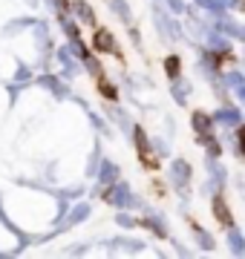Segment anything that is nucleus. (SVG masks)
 Returning <instances> with one entry per match:
<instances>
[{
	"instance_id": "cd10ccee",
	"label": "nucleus",
	"mask_w": 245,
	"mask_h": 259,
	"mask_svg": "<svg viewBox=\"0 0 245 259\" xmlns=\"http://www.w3.org/2000/svg\"><path fill=\"white\" fill-rule=\"evenodd\" d=\"M118 225H121V228H133V225H136V219H130L127 213H121V216H118Z\"/></svg>"
},
{
	"instance_id": "6ab92c4d",
	"label": "nucleus",
	"mask_w": 245,
	"mask_h": 259,
	"mask_svg": "<svg viewBox=\"0 0 245 259\" xmlns=\"http://www.w3.org/2000/svg\"><path fill=\"white\" fill-rule=\"evenodd\" d=\"M144 225H147L150 231H156L159 236H168V228H165V222H161L159 216H153V219H144Z\"/></svg>"
},
{
	"instance_id": "393cba45",
	"label": "nucleus",
	"mask_w": 245,
	"mask_h": 259,
	"mask_svg": "<svg viewBox=\"0 0 245 259\" xmlns=\"http://www.w3.org/2000/svg\"><path fill=\"white\" fill-rule=\"evenodd\" d=\"M58 58H61V64L66 69H72V55H69V49H58Z\"/></svg>"
},
{
	"instance_id": "f8f14e48",
	"label": "nucleus",
	"mask_w": 245,
	"mask_h": 259,
	"mask_svg": "<svg viewBox=\"0 0 245 259\" xmlns=\"http://www.w3.org/2000/svg\"><path fill=\"white\" fill-rule=\"evenodd\" d=\"M38 83H44L47 90H52V93H55L58 98H64V95H66V87H64L61 81H58V78H52V75H44V78H40Z\"/></svg>"
},
{
	"instance_id": "2eb2a0df",
	"label": "nucleus",
	"mask_w": 245,
	"mask_h": 259,
	"mask_svg": "<svg viewBox=\"0 0 245 259\" xmlns=\"http://www.w3.org/2000/svg\"><path fill=\"white\" fill-rule=\"evenodd\" d=\"M110 9H113L121 20L130 18V6H127V0H110Z\"/></svg>"
},
{
	"instance_id": "6e6552de",
	"label": "nucleus",
	"mask_w": 245,
	"mask_h": 259,
	"mask_svg": "<svg viewBox=\"0 0 245 259\" xmlns=\"http://www.w3.org/2000/svg\"><path fill=\"white\" fill-rule=\"evenodd\" d=\"M133 141H136V150H139V156L147 158V153H150V141H147V136H144L142 127L133 130Z\"/></svg>"
},
{
	"instance_id": "f257e3e1",
	"label": "nucleus",
	"mask_w": 245,
	"mask_h": 259,
	"mask_svg": "<svg viewBox=\"0 0 245 259\" xmlns=\"http://www.w3.org/2000/svg\"><path fill=\"white\" fill-rule=\"evenodd\" d=\"M153 18H156V26H159V32H161L165 37H173V40H176V37H182L179 23H176V20H170L161 9H156V15H153Z\"/></svg>"
},
{
	"instance_id": "f03ea898",
	"label": "nucleus",
	"mask_w": 245,
	"mask_h": 259,
	"mask_svg": "<svg viewBox=\"0 0 245 259\" xmlns=\"http://www.w3.org/2000/svg\"><path fill=\"white\" fill-rule=\"evenodd\" d=\"M110 202L118 204V207H127V204H139V199H133V196H130V187L118 182V185L110 190Z\"/></svg>"
},
{
	"instance_id": "a878e982",
	"label": "nucleus",
	"mask_w": 245,
	"mask_h": 259,
	"mask_svg": "<svg viewBox=\"0 0 245 259\" xmlns=\"http://www.w3.org/2000/svg\"><path fill=\"white\" fill-rule=\"evenodd\" d=\"M64 32L69 35V40H78V26H75V23H69V20H64Z\"/></svg>"
},
{
	"instance_id": "c756f323",
	"label": "nucleus",
	"mask_w": 245,
	"mask_h": 259,
	"mask_svg": "<svg viewBox=\"0 0 245 259\" xmlns=\"http://www.w3.org/2000/svg\"><path fill=\"white\" fill-rule=\"evenodd\" d=\"M168 3H170L173 12H185V3H182V0H168Z\"/></svg>"
},
{
	"instance_id": "423d86ee",
	"label": "nucleus",
	"mask_w": 245,
	"mask_h": 259,
	"mask_svg": "<svg viewBox=\"0 0 245 259\" xmlns=\"http://www.w3.org/2000/svg\"><path fill=\"white\" fill-rule=\"evenodd\" d=\"M98 179H101V185H115V179H118V167L113 161H104L101 170H98Z\"/></svg>"
},
{
	"instance_id": "412c9836",
	"label": "nucleus",
	"mask_w": 245,
	"mask_h": 259,
	"mask_svg": "<svg viewBox=\"0 0 245 259\" xmlns=\"http://www.w3.org/2000/svg\"><path fill=\"white\" fill-rule=\"evenodd\" d=\"M81 61L87 64V69H90L93 75H101V66H98V61H95V58L90 55V52H84V55H81Z\"/></svg>"
},
{
	"instance_id": "2f4dec72",
	"label": "nucleus",
	"mask_w": 245,
	"mask_h": 259,
	"mask_svg": "<svg viewBox=\"0 0 245 259\" xmlns=\"http://www.w3.org/2000/svg\"><path fill=\"white\" fill-rule=\"evenodd\" d=\"M239 153H242V156H245V127L239 130Z\"/></svg>"
},
{
	"instance_id": "9b49d317",
	"label": "nucleus",
	"mask_w": 245,
	"mask_h": 259,
	"mask_svg": "<svg viewBox=\"0 0 245 259\" xmlns=\"http://www.w3.org/2000/svg\"><path fill=\"white\" fill-rule=\"evenodd\" d=\"M72 12H75V15H78L81 20H84L87 26H93V23H95V15H93V9H90L87 3H81V0H78V3H72Z\"/></svg>"
},
{
	"instance_id": "b1692460",
	"label": "nucleus",
	"mask_w": 245,
	"mask_h": 259,
	"mask_svg": "<svg viewBox=\"0 0 245 259\" xmlns=\"http://www.w3.org/2000/svg\"><path fill=\"white\" fill-rule=\"evenodd\" d=\"M211 47H214V52H228V40H222V37H211Z\"/></svg>"
},
{
	"instance_id": "a211bd4d",
	"label": "nucleus",
	"mask_w": 245,
	"mask_h": 259,
	"mask_svg": "<svg viewBox=\"0 0 245 259\" xmlns=\"http://www.w3.org/2000/svg\"><path fill=\"white\" fill-rule=\"evenodd\" d=\"M199 141H202V144L208 147V153H211V156H217L219 150H222V147H219V141H217V139H211V133H205V136H199Z\"/></svg>"
},
{
	"instance_id": "7ed1b4c3",
	"label": "nucleus",
	"mask_w": 245,
	"mask_h": 259,
	"mask_svg": "<svg viewBox=\"0 0 245 259\" xmlns=\"http://www.w3.org/2000/svg\"><path fill=\"white\" fill-rule=\"evenodd\" d=\"M170 179H173V185L176 187H185L190 179V164L188 161H182V158H176L173 161V167H170Z\"/></svg>"
},
{
	"instance_id": "20e7f679",
	"label": "nucleus",
	"mask_w": 245,
	"mask_h": 259,
	"mask_svg": "<svg viewBox=\"0 0 245 259\" xmlns=\"http://www.w3.org/2000/svg\"><path fill=\"white\" fill-rule=\"evenodd\" d=\"M93 44H95V49H98V52H115V55H118V47H115V37L110 35L107 29H98V32H95Z\"/></svg>"
},
{
	"instance_id": "39448f33",
	"label": "nucleus",
	"mask_w": 245,
	"mask_h": 259,
	"mask_svg": "<svg viewBox=\"0 0 245 259\" xmlns=\"http://www.w3.org/2000/svg\"><path fill=\"white\" fill-rule=\"evenodd\" d=\"M214 216H217L225 228H231V225H234V216H231V210H228V204H225V199H222V196H217V199H214Z\"/></svg>"
},
{
	"instance_id": "4be33fe9",
	"label": "nucleus",
	"mask_w": 245,
	"mask_h": 259,
	"mask_svg": "<svg viewBox=\"0 0 245 259\" xmlns=\"http://www.w3.org/2000/svg\"><path fill=\"white\" fill-rule=\"evenodd\" d=\"M193 231H196V236H199V245H202V248H205V250H211V248H214V239H211V236H208V233L202 231V228H193Z\"/></svg>"
},
{
	"instance_id": "1a4fd4ad",
	"label": "nucleus",
	"mask_w": 245,
	"mask_h": 259,
	"mask_svg": "<svg viewBox=\"0 0 245 259\" xmlns=\"http://www.w3.org/2000/svg\"><path fill=\"white\" fill-rule=\"evenodd\" d=\"M217 29L219 32H228V35H234V37H245V29H239L236 23H231L225 15H219L217 18Z\"/></svg>"
},
{
	"instance_id": "aec40b11",
	"label": "nucleus",
	"mask_w": 245,
	"mask_h": 259,
	"mask_svg": "<svg viewBox=\"0 0 245 259\" xmlns=\"http://www.w3.org/2000/svg\"><path fill=\"white\" fill-rule=\"evenodd\" d=\"M196 6H202V9H208V12H217V15H222V0H196Z\"/></svg>"
},
{
	"instance_id": "c85d7f7f",
	"label": "nucleus",
	"mask_w": 245,
	"mask_h": 259,
	"mask_svg": "<svg viewBox=\"0 0 245 259\" xmlns=\"http://www.w3.org/2000/svg\"><path fill=\"white\" fill-rule=\"evenodd\" d=\"M26 78H29V69L26 66H20L18 69V83H26Z\"/></svg>"
},
{
	"instance_id": "4468645a",
	"label": "nucleus",
	"mask_w": 245,
	"mask_h": 259,
	"mask_svg": "<svg viewBox=\"0 0 245 259\" xmlns=\"http://www.w3.org/2000/svg\"><path fill=\"white\" fill-rule=\"evenodd\" d=\"M173 95H176V101L185 104L188 101V83L179 81V78H173Z\"/></svg>"
},
{
	"instance_id": "9d476101",
	"label": "nucleus",
	"mask_w": 245,
	"mask_h": 259,
	"mask_svg": "<svg viewBox=\"0 0 245 259\" xmlns=\"http://www.w3.org/2000/svg\"><path fill=\"white\" fill-rule=\"evenodd\" d=\"M217 121H219V124H225V127H239L242 115H239L236 110H219L217 112Z\"/></svg>"
},
{
	"instance_id": "dca6fc26",
	"label": "nucleus",
	"mask_w": 245,
	"mask_h": 259,
	"mask_svg": "<svg viewBox=\"0 0 245 259\" xmlns=\"http://www.w3.org/2000/svg\"><path fill=\"white\" fill-rule=\"evenodd\" d=\"M165 69H168L170 78H179V72H182V61H179L176 55H170L168 61H165Z\"/></svg>"
},
{
	"instance_id": "f3484780",
	"label": "nucleus",
	"mask_w": 245,
	"mask_h": 259,
	"mask_svg": "<svg viewBox=\"0 0 245 259\" xmlns=\"http://www.w3.org/2000/svg\"><path fill=\"white\" fill-rule=\"evenodd\" d=\"M87 216H90V207H87V204H81V207H75V210L69 213L66 225H75V222H81V219H87ZM66 225H64V228H66Z\"/></svg>"
},
{
	"instance_id": "bb28decb",
	"label": "nucleus",
	"mask_w": 245,
	"mask_h": 259,
	"mask_svg": "<svg viewBox=\"0 0 245 259\" xmlns=\"http://www.w3.org/2000/svg\"><path fill=\"white\" fill-rule=\"evenodd\" d=\"M228 83H231V87H239V83H245V78L239 72H231L228 75Z\"/></svg>"
},
{
	"instance_id": "5701e85b",
	"label": "nucleus",
	"mask_w": 245,
	"mask_h": 259,
	"mask_svg": "<svg viewBox=\"0 0 245 259\" xmlns=\"http://www.w3.org/2000/svg\"><path fill=\"white\" fill-rule=\"evenodd\" d=\"M98 90H101V95H107V98H115V87L113 83H107L104 78H101V83H98Z\"/></svg>"
},
{
	"instance_id": "ddd939ff",
	"label": "nucleus",
	"mask_w": 245,
	"mask_h": 259,
	"mask_svg": "<svg viewBox=\"0 0 245 259\" xmlns=\"http://www.w3.org/2000/svg\"><path fill=\"white\" fill-rule=\"evenodd\" d=\"M228 242H231V250H234V253H242L245 250V236L239 231H234V228L228 231Z\"/></svg>"
},
{
	"instance_id": "0eeeda50",
	"label": "nucleus",
	"mask_w": 245,
	"mask_h": 259,
	"mask_svg": "<svg viewBox=\"0 0 245 259\" xmlns=\"http://www.w3.org/2000/svg\"><path fill=\"white\" fill-rule=\"evenodd\" d=\"M193 130H196L199 136L211 133V130H214V118H211V115H205V112H193Z\"/></svg>"
},
{
	"instance_id": "473e14b6",
	"label": "nucleus",
	"mask_w": 245,
	"mask_h": 259,
	"mask_svg": "<svg viewBox=\"0 0 245 259\" xmlns=\"http://www.w3.org/2000/svg\"><path fill=\"white\" fill-rule=\"evenodd\" d=\"M52 3H55V6H58V12H64L66 6H69V3H66V0H52Z\"/></svg>"
},
{
	"instance_id": "7c9ffc66",
	"label": "nucleus",
	"mask_w": 245,
	"mask_h": 259,
	"mask_svg": "<svg viewBox=\"0 0 245 259\" xmlns=\"http://www.w3.org/2000/svg\"><path fill=\"white\" fill-rule=\"evenodd\" d=\"M234 90H236V98L245 104V83H239V87H234Z\"/></svg>"
}]
</instances>
